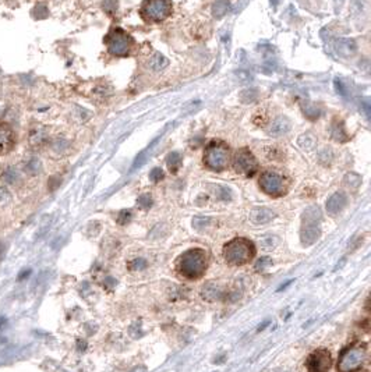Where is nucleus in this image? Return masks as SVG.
Here are the masks:
<instances>
[{
    "mask_svg": "<svg viewBox=\"0 0 371 372\" xmlns=\"http://www.w3.org/2000/svg\"><path fill=\"white\" fill-rule=\"evenodd\" d=\"M208 266V254L201 248H191L180 255L177 261L179 272L187 279H199Z\"/></svg>",
    "mask_w": 371,
    "mask_h": 372,
    "instance_id": "1",
    "label": "nucleus"
},
{
    "mask_svg": "<svg viewBox=\"0 0 371 372\" xmlns=\"http://www.w3.org/2000/svg\"><path fill=\"white\" fill-rule=\"evenodd\" d=\"M255 255V245L247 238H233L223 248V258L230 265H245Z\"/></svg>",
    "mask_w": 371,
    "mask_h": 372,
    "instance_id": "2",
    "label": "nucleus"
},
{
    "mask_svg": "<svg viewBox=\"0 0 371 372\" xmlns=\"http://www.w3.org/2000/svg\"><path fill=\"white\" fill-rule=\"evenodd\" d=\"M366 358H367V347H366V345L349 346L339 355L338 371L357 372L363 367Z\"/></svg>",
    "mask_w": 371,
    "mask_h": 372,
    "instance_id": "3",
    "label": "nucleus"
},
{
    "mask_svg": "<svg viewBox=\"0 0 371 372\" xmlns=\"http://www.w3.org/2000/svg\"><path fill=\"white\" fill-rule=\"evenodd\" d=\"M321 210L318 207H308L303 213V225L300 230V238L303 245L314 244L320 237Z\"/></svg>",
    "mask_w": 371,
    "mask_h": 372,
    "instance_id": "4",
    "label": "nucleus"
},
{
    "mask_svg": "<svg viewBox=\"0 0 371 372\" xmlns=\"http://www.w3.org/2000/svg\"><path fill=\"white\" fill-rule=\"evenodd\" d=\"M229 162V148L223 142L214 141L211 142L204 152V164L215 172H221L227 166Z\"/></svg>",
    "mask_w": 371,
    "mask_h": 372,
    "instance_id": "5",
    "label": "nucleus"
},
{
    "mask_svg": "<svg viewBox=\"0 0 371 372\" xmlns=\"http://www.w3.org/2000/svg\"><path fill=\"white\" fill-rule=\"evenodd\" d=\"M105 44L108 46L110 55L124 57V56L130 53V49L133 45V39L128 37L122 28H113L105 37Z\"/></svg>",
    "mask_w": 371,
    "mask_h": 372,
    "instance_id": "6",
    "label": "nucleus"
},
{
    "mask_svg": "<svg viewBox=\"0 0 371 372\" xmlns=\"http://www.w3.org/2000/svg\"><path fill=\"white\" fill-rule=\"evenodd\" d=\"M172 13V3L171 0H145L141 14L147 21L161 23L166 20Z\"/></svg>",
    "mask_w": 371,
    "mask_h": 372,
    "instance_id": "7",
    "label": "nucleus"
},
{
    "mask_svg": "<svg viewBox=\"0 0 371 372\" xmlns=\"http://www.w3.org/2000/svg\"><path fill=\"white\" fill-rule=\"evenodd\" d=\"M233 167L239 174H243L246 177H251L258 170V162L248 149L242 148L236 152L233 158Z\"/></svg>",
    "mask_w": 371,
    "mask_h": 372,
    "instance_id": "8",
    "label": "nucleus"
},
{
    "mask_svg": "<svg viewBox=\"0 0 371 372\" xmlns=\"http://www.w3.org/2000/svg\"><path fill=\"white\" fill-rule=\"evenodd\" d=\"M260 187L271 197H281L286 192L285 179L275 172H264L260 177Z\"/></svg>",
    "mask_w": 371,
    "mask_h": 372,
    "instance_id": "9",
    "label": "nucleus"
},
{
    "mask_svg": "<svg viewBox=\"0 0 371 372\" xmlns=\"http://www.w3.org/2000/svg\"><path fill=\"white\" fill-rule=\"evenodd\" d=\"M18 142L17 131L14 127L7 123L0 120V156H6L11 154Z\"/></svg>",
    "mask_w": 371,
    "mask_h": 372,
    "instance_id": "10",
    "label": "nucleus"
},
{
    "mask_svg": "<svg viewBox=\"0 0 371 372\" xmlns=\"http://www.w3.org/2000/svg\"><path fill=\"white\" fill-rule=\"evenodd\" d=\"M27 141L31 149L45 148L50 141V133L46 126L41 123H32L27 131Z\"/></svg>",
    "mask_w": 371,
    "mask_h": 372,
    "instance_id": "11",
    "label": "nucleus"
},
{
    "mask_svg": "<svg viewBox=\"0 0 371 372\" xmlns=\"http://www.w3.org/2000/svg\"><path fill=\"white\" fill-rule=\"evenodd\" d=\"M306 365L308 372H328L332 365V355L326 349H318L308 355Z\"/></svg>",
    "mask_w": 371,
    "mask_h": 372,
    "instance_id": "12",
    "label": "nucleus"
},
{
    "mask_svg": "<svg viewBox=\"0 0 371 372\" xmlns=\"http://www.w3.org/2000/svg\"><path fill=\"white\" fill-rule=\"evenodd\" d=\"M223 296H225V289H223V286L219 284V283H215V281L207 283V284L201 289V297L205 300V301H209V302L219 301Z\"/></svg>",
    "mask_w": 371,
    "mask_h": 372,
    "instance_id": "13",
    "label": "nucleus"
},
{
    "mask_svg": "<svg viewBox=\"0 0 371 372\" xmlns=\"http://www.w3.org/2000/svg\"><path fill=\"white\" fill-rule=\"evenodd\" d=\"M346 204H347L346 194L342 192V191H338L335 194H332L328 198V201H326V212L329 215H336V213H339L346 207Z\"/></svg>",
    "mask_w": 371,
    "mask_h": 372,
    "instance_id": "14",
    "label": "nucleus"
},
{
    "mask_svg": "<svg viewBox=\"0 0 371 372\" xmlns=\"http://www.w3.org/2000/svg\"><path fill=\"white\" fill-rule=\"evenodd\" d=\"M42 162L36 155H27L23 159L21 163V172H24L28 176H38L39 173L42 172Z\"/></svg>",
    "mask_w": 371,
    "mask_h": 372,
    "instance_id": "15",
    "label": "nucleus"
},
{
    "mask_svg": "<svg viewBox=\"0 0 371 372\" xmlns=\"http://www.w3.org/2000/svg\"><path fill=\"white\" fill-rule=\"evenodd\" d=\"M1 182L9 184V186H17L18 183L23 180V172L16 166H7L0 173Z\"/></svg>",
    "mask_w": 371,
    "mask_h": 372,
    "instance_id": "16",
    "label": "nucleus"
},
{
    "mask_svg": "<svg viewBox=\"0 0 371 372\" xmlns=\"http://www.w3.org/2000/svg\"><path fill=\"white\" fill-rule=\"evenodd\" d=\"M290 130V123L288 118L282 117H276L273 121L271 123V126L268 128V134L271 137H281L285 136L286 133H289Z\"/></svg>",
    "mask_w": 371,
    "mask_h": 372,
    "instance_id": "17",
    "label": "nucleus"
},
{
    "mask_svg": "<svg viewBox=\"0 0 371 372\" xmlns=\"http://www.w3.org/2000/svg\"><path fill=\"white\" fill-rule=\"evenodd\" d=\"M275 218V213L272 212L271 209L268 208H254L251 212H250V220L255 223V225H264V223H268L271 222L272 219Z\"/></svg>",
    "mask_w": 371,
    "mask_h": 372,
    "instance_id": "18",
    "label": "nucleus"
},
{
    "mask_svg": "<svg viewBox=\"0 0 371 372\" xmlns=\"http://www.w3.org/2000/svg\"><path fill=\"white\" fill-rule=\"evenodd\" d=\"M336 52L344 57H347V56L353 55L357 49L356 46V42L352 41V39H338L335 44Z\"/></svg>",
    "mask_w": 371,
    "mask_h": 372,
    "instance_id": "19",
    "label": "nucleus"
},
{
    "mask_svg": "<svg viewBox=\"0 0 371 372\" xmlns=\"http://www.w3.org/2000/svg\"><path fill=\"white\" fill-rule=\"evenodd\" d=\"M48 146L50 148V151H52L53 154L62 155L70 148V142H69L64 137H50V141H49Z\"/></svg>",
    "mask_w": 371,
    "mask_h": 372,
    "instance_id": "20",
    "label": "nucleus"
},
{
    "mask_svg": "<svg viewBox=\"0 0 371 372\" xmlns=\"http://www.w3.org/2000/svg\"><path fill=\"white\" fill-rule=\"evenodd\" d=\"M331 136L338 142H346L349 140V136L346 133L342 120H335L331 126Z\"/></svg>",
    "mask_w": 371,
    "mask_h": 372,
    "instance_id": "21",
    "label": "nucleus"
},
{
    "mask_svg": "<svg viewBox=\"0 0 371 372\" xmlns=\"http://www.w3.org/2000/svg\"><path fill=\"white\" fill-rule=\"evenodd\" d=\"M297 145L303 151H313L317 145V138L313 136L311 133H304L297 138Z\"/></svg>",
    "mask_w": 371,
    "mask_h": 372,
    "instance_id": "22",
    "label": "nucleus"
},
{
    "mask_svg": "<svg viewBox=\"0 0 371 372\" xmlns=\"http://www.w3.org/2000/svg\"><path fill=\"white\" fill-rule=\"evenodd\" d=\"M166 164L169 167V170L172 173H177L179 169L181 167V155L179 152H172V154L168 155V159H166Z\"/></svg>",
    "mask_w": 371,
    "mask_h": 372,
    "instance_id": "23",
    "label": "nucleus"
},
{
    "mask_svg": "<svg viewBox=\"0 0 371 372\" xmlns=\"http://www.w3.org/2000/svg\"><path fill=\"white\" fill-rule=\"evenodd\" d=\"M148 66L151 67V70L159 71V70H162L163 67L168 66V60H166V57L161 55V53H155L154 56H151Z\"/></svg>",
    "mask_w": 371,
    "mask_h": 372,
    "instance_id": "24",
    "label": "nucleus"
},
{
    "mask_svg": "<svg viewBox=\"0 0 371 372\" xmlns=\"http://www.w3.org/2000/svg\"><path fill=\"white\" fill-rule=\"evenodd\" d=\"M229 10V1L227 0H218L217 3L212 6V14L215 19H222Z\"/></svg>",
    "mask_w": 371,
    "mask_h": 372,
    "instance_id": "25",
    "label": "nucleus"
},
{
    "mask_svg": "<svg viewBox=\"0 0 371 372\" xmlns=\"http://www.w3.org/2000/svg\"><path fill=\"white\" fill-rule=\"evenodd\" d=\"M278 244H279V237L275 234H267L260 238V245L263 250H273Z\"/></svg>",
    "mask_w": 371,
    "mask_h": 372,
    "instance_id": "26",
    "label": "nucleus"
},
{
    "mask_svg": "<svg viewBox=\"0 0 371 372\" xmlns=\"http://www.w3.org/2000/svg\"><path fill=\"white\" fill-rule=\"evenodd\" d=\"M345 183H346V186L350 187V188H357V187L362 184V177H360L357 173H347V174L345 176Z\"/></svg>",
    "mask_w": 371,
    "mask_h": 372,
    "instance_id": "27",
    "label": "nucleus"
},
{
    "mask_svg": "<svg viewBox=\"0 0 371 372\" xmlns=\"http://www.w3.org/2000/svg\"><path fill=\"white\" fill-rule=\"evenodd\" d=\"M318 159H320V162L322 164H329L332 162V159H334V155L331 152V149H328V148H324V149H321L320 151V154H318Z\"/></svg>",
    "mask_w": 371,
    "mask_h": 372,
    "instance_id": "28",
    "label": "nucleus"
},
{
    "mask_svg": "<svg viewBox=\"0 0 371 372\" xmlns=\"http://www.w3.org/2000/svg\"><path fill=\"white\" fill-rule=\"evenodd\" d=\"M258 98V92L257 90H246L240 93V99L245 103H250V102H254V100Z\"/></svg>",
    "mask_w": 371,
    "mask_h": 372,
    "instance_id": "29",
    "label": "nucleus"
},
{
    "mask_svg": "<svg viewBox=\"0 0 371 372\" xmlns=\"http://www.w3.org/2000/svg\"><path fill=\"white\" fill-rule=\"evenodd\" d=\"M215 195H217L219 200L222 201H229L232 198V192L226 187H221V186H217L215 187Z\"/></svg>",
    "mask_w": 371,
    "mask_h": 372,
    "instance_id": "30",
    "label": "nucleus"
},
{
    "mask_svg": "<svg viewBox=\"0 0 371 372\" xmlns=\"http://www.w3.org/2000/svg\"><path fill=\"white\" fill-rule=\"evenodd\" d=\"M137 205L141 209L151 208V205H152V198H151V195H149V194H143V195H140L138 200H137Z\"/></svg>",
    "mask_w": 371,
    "mask_h": 372,
    "instance_id": "31",
    "label": "nucleus"
},
{
    "mask_svg": "<svg viewBox=\"0 0 371 372\" xmlns=\"http://www.w3.org/2000/svg\"><path fill=\"white\" fill-rule=\"evenodd\" d=\"M211 222V219L205 218V216H197V218L193 219V227L197 229V230H201L204 227H207Z\"/></svg>",
    "mask_w": 371,
    "mask_h": 372,
    "instance_id": "32",
    "label": "nucleus"
},
{
    "mask_svg": "<svg viewBox=\"0 0 371 372\" xmlns=\"http://www.w3.org/2000/svg\"><path fill=\"white\" fill-rule=\"evenodd\" d=\"M272 265V259L271 258H267V256H264V258H261V259H258L257 261V263H255V271L257 272H263V271H265L267 268H270Z\"/></svg>",
    "mask_w": 371,
    "mask_h": 372,
    "instance_id": "33",
    "label": "nucleus"
},
{
    "mask_svg": "<svg viewBox=\"0 0 371 372\" xmlns=\"http://www.w3.org/2000/svg\"><path fill=\"white\" fill-rule=\"evenodd\" d=\"M128 268H130L131 271H143V269L147 268V261L143 259V258L134 259V261H131V262L128 263Z\"/></svg>",
    "mask_w": 371,
    "mask_h": 372,
    "instance_id": "34",
    "label": "nucleus"
},
{
    "mask_svg": "<svg viewBox=\"0 0 371 372\" xmlns=\"http://www.w3.org/2000/svg\"><path fill=\"white\" fill-rule=\"evenodd\" d=\"M303 113H304V116L308 118H311V120H316L320 116V110L316 109L314 106H311V105H307L306 108H303Z\"/></svg>",
    "mask_w": 371,
    "mask_h": 372,
    "instance_id": "35",
    "label": "nucleus"
},
{
    "mask_svg": "<svg viewBox=\"0 0 371 372\" xmlns=\"http://www.w3.org/2000/svg\"><path fill=\"white\" fill-rule=\"evenodd\" d=\"M131 220V210H122L118 215V223L119 225H127Z\"/></svg>",
    "mask_w": 371,
    "mask_h": 372,
    "instance_id": "36",
    "label": "nucleus"
},
{
    "mask_svg": "<svg viewBox=\"0 0 371 372\" xmlns=\"http://www.w3.org/2000/svg\"><path fill=\"white\" fill-rule=\"evenodd\" d=\"M149 179H151V182L158 183L161 182L163 179V170L161 167H154L151 173H149Z\"/></svg>",
    "mask_w": 371,
    "mask_h": 372,
    "instance_id": "37",
    "label": "nucleus"
},
{
    "mask_svg": "<svg viewBox=\"0 0 371 372\" xmlns=\"http://www.w3.org/2000/svg\"><path fill=\"white\" fill-rule=\"evenodd\" d=\"M11 198V195H10L9 190L6 188V187H1L0 186V205H4V204H7Z\"/></svg>",
    "mask_w": 371,
    "mask_h": 372,
    "instance_id": "38",
    "label": "nucleus"
},
{
    "mask_svg": "<svg viewBox=\"0 0 371 372\" xmlns=\"http://www.w3.org/2000/svg\"><path fill=\"white\" fill-rule=\"evenodd\" d=\"M335 88L338 93H341V95H346V91H345V87L342 85V81L341 80H335Z\"/></svg>",
    "mask_w": 371,
    "mask_h": 372,
    "instance_id": "39",
    "label": "nucleus"
},
{
    "mask_svg": "<svg viewBox=\"0 0 371 372\" xmlns=\"http://www.w3.org/2000/svg\"><path fill=\"white\" fill-rule=\"evenodd\" d=\"M131 372H147V368L145 367H137Z\"/></svg>",
    "mask_w": 371,
    "mask_h": 372,
    "instance_id": "40",
    "label": "nucleus"
},
{
    "mask_svg": "<svg viewBox=\"0 0 371 372\" xmlns=\"http://www.w3.org/2000/svg\"><path fill=\"white\" fill-rule=\"evenodd\" d=\"M3 254H4V245H3V243L0 241V258L3 256Z\"/></svg>",
    "mask_w": 371,
    "mask_h": 372,
    "instance_id": "41",
    "label": "nucleus"
},
{
    "mask_svg": "<svg viewBox=\"0 0 371 372\" xmlns=\"http://www.w3.org/2000/svg\"><path fill=\"white\" fill-rule=\"evenodd\" d=\"M78 346H80V349H81V351H82V350L85 349V346H87V345H85L84 342H81V340H78Z\"/></svg>",
    "mask_w": 371,
    "mask_h": 372,
    "instance_id": "42",
    "label": "nucleus"
},
{
    "mask_svg": "<svg viewBox=\"0 0 371 372\" xmlns=\"http://www.w3.org/2000/svg\"><path fill=\"white\" fill-rule=\"evenodd\" d=\"M279 1H281V0H271V3L273 4V6H278V4H279Z\"/></svg>",
    "mask_w": 371,
    "mask_h": 372,
    "instance_id": "43",
    "label": "nucleus"
}]
</instances>
